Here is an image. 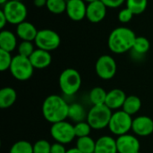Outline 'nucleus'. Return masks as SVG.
Returning a JSON list of instances; mask_svg holds the SVG:
<instances>
[{
	"label": "nucleus",
	"mask_w": 153,
	"mask_h": 153,
	"mask_svg": "<svg viewBox=\"0 0 153 153\" xmlns=\"http://www.w3.org/2000/svg\"><path fill=\"white\" fill-rule=\"evenodd\" d=\"M69 105L60 96L50 95L46 98L42 105V114L44 118L51 123L65 121L68 117Z\"/></svg>",
	"instance_id": "nucleus-1"
},
{
	"label": "nucleus",
	"mask_w": 153,
	"mask_h": 153,
	"mask_svg": "<svg viewBox=\"0 0 153 153\" xmlns=\"http://www.w3.org/2000/svg\"><path fill=\"white\" fill-rule=\"evenodd\" d=\"M135 33L129 28L118 27L111 31L108 39L109 49L115 54H123L132 50L136 39Z\"/></svg>",
	"instance_id": "nucleus-2"
},
{
	"label": "nucleus",
	"mask_w": 153,
	"mask_h": 153,
	"mask_svg": "<svg viewBox=\"0 0 153 153\" xmlns=\"http://www.w3.org/2000/svg\"><path fill=\"white\" fill-rule=\"evenodd\" d=\"M112 114V110L105 104L92 106L87 113L86 121L92 129L100 130L108 126Z\"/></svg>",
	"instance_id": "nucleus-3"
},
{
	"label": "nucleus",
	"mask_w": 153,
	"mask_h": 153,
	"mask_svg": "<svg viewBox=\"0 0 153 153\" xmlns=\"http://www.w3.org/2000/svg\"><path fill=\"white\" fill-rule=\"evenodd\" d=\"M59 87L65 95H74L81 88L82 77L80 73L74 68L65 69L59 76Z\"/></svg>",
	"instance_id": "nucleus-4"
},
{
	"label": "nucleus",
	"mask_w": 153,
	"mask_h": 153,
	"mask_svg": "<svg viewBox=\"0 0 153 153\" xmlns=\"http://www.w3.org/2000/svg\"><path fill=\"white\" fill-rule=\"evenodd\" d=\"M34 69L35 68L33 67L29 57L16 55L13 57V61L9 70L13 77L16 80L27 81L32 76Z\"/></svg>",
	"instance_id": "nucleus-5"
},
{
	"label": "nucleus",
	"mask_w": 153,
	"mask_h": 153,
	"mask_svg": "<svg viewBox=\"0 0 153 153\" xmlns=\"http://www.w3.org/2000/svg\"><path fill=\"white\" fill-rule=\"evenodd\" d=\"M133 120L132 116L126 113L124 110H117L112 114L108 128L115 135L120 136L126 134L130 130H132Z\"/></svg>",
	"instance_id": "nucleus-6"
},
{
	"label": "nucleus",
	"mask_w": 153,
	"mask_h": 153,
	"mask_svg": "<svg viewBox=\"0 0 153 153\" xmlns=\"http://www.w3.org/2000/svg\"><path fill=\"white\" fill-rule=\"evenodd\" d=\"M2 11L11 24L18 25L24 22L27 17V8L22 1L9 0L3 5Z\"/></svg>",
	"instance_id": "nucleus-7"
},
{
	"label": "nucleus",
	"mask_w": 153,
	"mask_h": 153,
	"mask_svg": "<svg viewBox=\"0 0 153 153\" xmlns=\"http://www.w3.org/2000/svg\"><path fill=\"white\" fill-rule=\"evenodd\" d=\"M50 134L56 143L62 144H67L76 137L74 126L65 120L52 124L50 127Z\"/></svg>",
	"instance_id": "nucleus-8"
},
{
	"label": "nucleus",
	"mask_w": 153,
	"mask_h": 153,
	"mask_svg": "<svg viewBox=\"0 0 153 153\" xmlns=\"http://www.w3.org/2000/svg\"><path fill=\"white\" fill-rule=\"evenodd\" d=\"M34 42L38 48L50 52L56 49L60 46L61 39L58 33L55 30L43 29L38 31Z\"/></svg>",
	"instance_id": "nucleus-9"
},
{
	"label": "nucleus",
	"mask_w": 153,
	"mask_h": 153,
	"mask_svg": "<svg viewBox=\"0 0 153 153\" xmlns=\"http://www.w3.org/2000/svg\"><path fill=\"white\" fill-rule=\"evenodd\" d=\"M95 70L100 78L103 80H110L116 75L117 63L111 56L103 55L98 58Z\"/></svg>",
	"instance_id": "nucleus-10"
},
{
	"label": "nucleus",
	"mask_w": 153,
	"mask_h": 153,
	"mask_svg": "<svg viewBox=\"0 0 153 153\" xmlns=\"http://www.w3.org/2000/svg\"><path fill=\"white\" fill-rule=\"evenodd\" d=\"M118 153H137L140 152V142L132 134H126L116 139Z\"/></svg>",
	"instance_id": "nucleus-11"
},
{
	"label": "nucleus",
	"mask_w": 153,
	"mask_h": 153,
	"mask_svg": "<svg viewBox=\"0 0 153 153\" xmlns=\"http://www.w3.org/2000/svg\"><path fill=\"white\" fill-rule=\"evenodd\" d=\"M85 3L84 0H67L65 12L72 21L79 22L86 17L87 5Z\"/></svg>",
	"instance_id": "nucleus-12"
},
{
	"label": "nucleus",
	"mask_w": 153,
	"mask_h": 153,
	"mask_svg": "<svg viewBox=\"0 0 153 153\" xmlns=\"http://www.w3.org/2000/svg\"><path fill=\"white\" fill-rule=\"evenodd\" d=\"M107 8V5L101 0L88 4L86 18L92 23L100 22L106 17Z\"/></svg>",
	"instance_id": "nucleus-13"
},
{
	"label": "nucleus",
	"mask_w": 153,
	"mask_h": 153,
	"mask_svg": "<svg viewBox=\"0 0 153 153\" xmlns=\"http://www.w3.org/2000/svg\"><path fill=\"white\" fill-rule=\"evenodd\" d=\"M133 132L139 136H149L153 133V120L147 116H140L133 120Z\"/></svg>",
	"instance_id": "nucleus-14"
},
{
	"label": "nucleus",
	"mask_w": 153,
	"mask_h": 153,
	"mask_svg": "<svg viewBox=\"0 0 153 153\" xmlns=\"http://www.w3.org/2000/svg\"><path fill=\"white\" fill-rule=\"evenodd\" d=\"M33 67L35 69H44L50 65L52 62V56L50 52L37 48L29 57Z\"/></svg>",
	"instance_id": "nucleus-15"
},
{
	"label": "nucleus",
	"mask_w": 153,
	"mask_h": 153,
	"mask_svg": "<svg viewBox=\"0 0 153 153\" xmlns=\"http://www.w3.org/2000/svg\"><path fill=\"white\" fill-rule=\"evenodd\" d=\"M126 97L127 96L126 95L124 91L120 89H113L108 92L105 105L108 107L111 110L118 109L123 107Z\"/></svg>",
	"instance_id": "nucleus-16"
},
{
	"label": "nucleus",
	"mask_w": 153,
	"mask_h": 153,
	"mask_svg": "<svg viewBox=\"0 0 153 153\" xmlns=\"http://www.w3.org/2000/svg\"><path fill=\"white\" fill-rule=\"evenodd\" d=\"M38 31L36 27L27 21L18 24L16 28V35L23 41H34Z\"/></svg>",
	"instance_id": "nucleus-17"
},
{
	"label": "nucleus",
	"mask_w": 153,
	"mask_h": 153,
	"mask_svg": "<svg viewBox=\"0 0 153 153\" xmlns=\"http://www.w3.org/2000/svg\"><path fill=\"white\" fill-rule=\"evenodd\" d=\"M95 153H118L116 139L108 135L100 137L96 141Z\"/></svg>",
	"instance_id": "nucleus-18"
},
{
	"label": "nucleus",
	"mask_w": 153,
	"mask_h": 153,
	"mask_svg": "<svg viewBox=\"0 0 153 153\" xmlns=\"http://www.w3.org/2000/svg\"><path fill=\"white\" fill-rule=\"evenodd\" d=\"M17 46V39L15 35L10 30H2L0 32V49L12 52Z\"/></svg>",
	"instance_id": "nucleus-19"
},
{
	"label": "nucleus",
	"mask_w": 153,
	"mask_h": 153,
	"mask_svg": "<svg viewBox=\"0 0 153 153\" xmlns=\"http://www.w3.org/2000/svg\"><path fill=\"white\" fill-rule=\"evenodd\" d=\"M17 99V93L11 87H4L0 91V108H8L13 106Z\"/></svg>",
	"instance_id": "nucleus-20"
},
{
	"label": "nucleus",
	"mask_w": 153,
	"mask_h": 153,
	"mask_svg": "<svg viewBox=\"0 0 153 153\" xmlns=\"http://www.w3.org/2000/svg\"><path fill=\"white\" fill-rule=\"evenodd\" d=\"M141 108H142L141 99L135 95H130L126 97V100L122 107V110H124L126 113L129 114L130 116H133L137 112H139Z\"/></svg>",
	"instance_id": "nucleus-21"
},
{
	"label": "nucleus",
	"mask_w": 153,
	"mask_h": 153,
	"mask_svg": "<svg viewBox=\"0 0 153 153\" xmlns=\"http://www.w3.org/2000/svg\"><path fill=\"white\" fill-rule=\"evenodd\" d=\"M68 117L75 123L82 122L87 118V114L83 107L79 103H73L69 105Z\"/></svg>",
	"instance_id": "nucleus-22"
},
{
	"label": "nucleus",
	"mask_w": 153,
	"mask_h": 153,
	"mask_svg": "<svg viewBox=\"0 0 153 153\" xmlns=\"http://www.w3.org/2000/svg\"><path fill=\"white\" fill-rule=\"evenodd\" d=\"M96 142L90 136L81 137L77 139L76 148L82 153L95 152Z\"/></svg>",
	"instance_id": "nucleus-23"
},
{
	"label": "nucleus",
	"mask_w": 153,
	"mask_h": 153,
	"mask_svg": "<svg viewBox=\"0 0 153 153\" xmlns=\"http://www.w3.org/2000/svg\"><path fill=\"white\" fill-rule=\"evenodd\" d=\"M108 92L101 87H95L90 91V100L93 106L105 104Z\"/></svg>",
	"instance_id": "nucleus-24"
},
{
	"label": "nucleus",
	"mask_w": 153,
	"mask_h": 153,
	"mask_svg": "<svg viewBox=\"0 0 153 153\" xmlns=\"http://www.w3.org/2000/svg\"><path fill=\"white\" fill-rule=\"evenodd\" d=\"M150 48H151V43L149 39H146L145 37L139 36L136 37L132 50L134 53L137 55H144L149 51Z\"/></svg>",
	"instance_id": "nucleus-25"
},
{
	"label": "nucleus",
	"mask_w": 153,
	"mask_h": 153,
	"mask_svg": "<svg viewBox=\"0 0 153 153\" xmlns=\"http://www.w3.org/2000/svg\"><path fill=\"white\" fill-rule=\"evenodd\" d=\"M67 0H48L46 7L54 14H61L66 10Z\"/></svg>",
	"instance_id": "nucleus-26"
},
{
	"label": "nucleus",
	"mask_w": 153,
	"mask_h": 153,
	"mask_svg": "<svg viewBox=\"0 0 153 153\" xmlns=\"http://www.w3.org/2000/svg\"><path fill=\"white\" fill-rule=\"evenodd\" d=\"M126 7L130 9L134 14L143 13L148 4V0H126Z\"/></svg>",
	"instance_id": "nucleus-27"
},
{
	"label": "nucleus",
	"mask_w": 153,
	"mask_h": 153,
	"mask_svg": "<svg viewBox=\"0 0 153 153\" xmlns=\"http://www.w3.org/2000/svg\"><path fill=\"white\" fill-rule=\"evenodd\" d=\"M9 153H33V145L27 141H19L13 143Z\"/></svg>",
	"instance_id": "nucleus-28"
},
{
	"label": "nucleus",
	"mask_w": 153,
	"mask_h": 153,
	"mask_svg": "<svg viewBox=\"0 0 153 153\" xmlns=\"http://www.w3.org/2000/svg\"><path fill=\"white\" fill-rule=\"evenodd\" d=\"M91 129L92 128L91 127V126L89 125V123L87 121L86 122L85 121L79 122L74 125V132H75V135L77 138L90 136Z\"/></svg>",
	"instance_id": "nucleus-29"
},
{
	"label": "nucleus",
	"mask_w": 153,
	"mask_h": 153,
	"mask_svg": "<svg viewBox=\"0 0 153 153\" xmlns=\"http://www.w3.org/2000/svg\"><path fill=\"white\" fill-rule=\"evenodd\" d=\"M34 51L35 48L31 41L22 40V42L18 46V55H21L25 57H30Z\"/></svg>",
	"instance_id": "nucleus-30"
},
{
	"label": "nucleus",
	"mask_w": 153,
	"mask_h": 153,
	"mask_svg": "<svg viewBox=\"0 0 153 153\" xmlns=\"http://www.w3.org/2000/svg\"><path fill=\"white\" fill-rule=\"evenodd\" d=\"M12 61H13V57L11 56V53L0 49V71L4 72L10 69Z\"/></svg>",
	"instance_id": "nucleus-31"
},
{
	"label": "nucleus",
	"mask_w": 153,
	"mask_h": 153,
	"mask_svg": "<svg viewBox=\"0 0 153 153\" xmlns=\"http://www.w3.org/2000/svg\"><path fill=\"white\" fill-rule=\"evenodd\" d=\"M51 145L47 140H39L33 144V153H50Z\"/></svg>",
	"instance_id": "nucleus-32"
},
{
	"label": "nucleus",
	"mask_w": 153,
	"mask_h": 153,
	"mask_svg": "<svg viewBox=\"0 0 153 153\" xmlns=\"http://www.w3.org/2000/svg\"><path fill=\"white\" fill-rule=\"evenodd\" d=\"M134 15V13L130 9H128L126 7V8H125V9H123V10H121L119 12V13H118V20L122 23H127V22H129L133 19Z\"/></svg>",
	"instance_id": "nucleus-33"
},
{
	"label": "nucleus",
	"mask_w": 153,
	"mask_h": 153,
	"mask_svg": "<svg viewBox=\"0 0 153 153\" xmlns=\"http://www.w3.org/2000/svg\"><path fill=\"white\" fill-rule=\"evenodd\" d=\"M108 8H117L126 0H101Z\"/></svg>",
	"instance_id": "nucleus-34"
},
{
	"label": "nucleus",
	"mask_w": 153,
	"mask_h": 153,
	"mask_svg": "<svg viewBox=\"0 0 153 153\" xmlns=\"http://www.w3.org/2000/svg\"><path fill=\"white\" fill-rule=\"evenodd\" d=\"M66 149L65 148V144L55 143L51 145L50 153H66Z\"/></svg>",
	"instance_id": "nucleus-35"
},
{
	"label": "nucleus",
	"mask_w": 153,
	"mask_h": 153,
	"mask_svg": "<svg viewBox=\"0 0 153 153\" xmlns=\"http://www.w3.org/2000/svg\"><path fill=\"white\" fill-rule=\"evenodd\" d=\"M7 19L4 15V13H3V11L1 10L0 11V28L1 29H4V27L5 26V24L7 23Z\"/></svg>",
	"instance_id": "nucleus-36"
},
{
	"label": "nucleus",
	"mask_w": 153,
	"mask_h": 153,
	"mask_svg": "<svg viewBox=\"0 0 153 153\" xmlns=\"http://www.w3.org/2000/svg\"><path fill=\"white\" fill-rule=\"evenodd\" d=\"M47 2H48V0H33L34 5L39 7V8L46 6L47 5Z\"/></svg>",
	"instance_id": "nucleus-37"
},
{
	"label": "nucleus",
	"mask_w": 153,
	"mask_h": 153,
	"mask_svg": "<svg viewBox=\"0 0 153 153\" xmlns=\"http://www.w3.org/2000/svg\"><path fill=\"white\" fill-rule=\"evenodd\" d=\"M66 153H82V152H80L76 147L75 148H73V149H70V150H68Z\"/></svg>",
	"instance_id": "nucleus-38"
},
{
	"label": "nucleus",
	"mask_w": 153,
	"mask_h": 153,
	"mask_svg": "<svg viewBox=\"0 0 153 153\" xmlns=\"http://www.w3.org/2000/svg\"><path fill=\"white\" fill-rule=\"evenodd\" d=\"M9 0H0V4L1 5H4V4H6Z\"/></svg>",
	"instance_id": "nucleus-39"
},
{
	"label": "nucleus",
	"mask_w": 153,
	"mask_h": 153,
	"mask_svg": "<svg viewBox=\"0 0 153 153\" xmlns=\"http://www.w3.org/2000/svg\"><path fill=\"white\" fill-rule=\"evenodd\" d=\"M86 3L88 4H91V3H93V2H96V1H100V0H84Z\"/></svg>",
	"instance_id": "nucleus-40"
},
{
	"label": "nucleus",
	"mask_w": 153,
	"mask_h": 153,
	"mask_svg": "<svg viewBox=\"0 0 153 153\" xmlns=\"http://www.w3.org/2000/svg\"><path fill=\"white\" fill-rule=\"evenodd\" d=\"M13 1H22V0H13Z\"/></svg>",
	"instance_id": "nucleus-41"
},
{
	"label": "nucleus",
	"mask_w": 153,
	"mask_h": 153,
	"mask_svg": "<svg viewBox=\"0 0 153 153\" xmlns=\"http://www.w3.org/2000/svg\"><path fill=\"white\" fill-rule=\"evenodd\" d=\"M137 153H142V152H137Z\"/></svg>",
	"instance_id": "nucleus-42"
},
{
	"label": "nucleus",
	"mask_w": 153,
	"mask_h": 153,
	"mask_svg": "<svg viewBox=\"0 0 153 153\" xmlns=\"http://www.w3.org/2000/svg\"><path fill=\"white\" fill-rule=\"evenodd\" d=\"M93 153H95V152H93Z\"/></svg>",
	"instance_id": "nucleus-43"
}]
</instances>
